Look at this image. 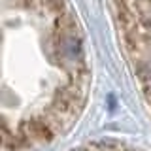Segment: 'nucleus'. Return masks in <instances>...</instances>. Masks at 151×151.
<instances>
[{
    "instance_id": "nucleus-1",
    "label": "nucleus",
    "mask_w": 151,
    "mask_h": 151,
    "mask_svg": "<svg viewBox=\"0 0 151 151\" xmlns=\"http://www.w3.org/2000/svg\"><path fill=\"white\" fill-rule=\"evenodd\" d=\"M89 74L70 0H0V151H36L66 134Z\"/></svg>"
},
{
    "instance_id": "nucleus-2",
    "label": "nucleus",
    "mask_w": 151,
    "mask_h": 151,
    "mask_svg": "<svg viewBox=\"0 0 151 151\" xmlns=\"http://www.w3.org/2000/svg\"><path fill=\"white\" fill-rule=\"evenodd\" d=\"M127 60L151 111V0H110Z\"/></svg>"
},
{
    "instance_id": "nucleus-3",
    "label": "nucleus",
    "mask_w": 151,
    "mask_h": 151,
    "mask_svg": "<svg viewBox=\"0 0 151 151\" xmlns=\"http://www.w3.org/2000/svg\"><path fill=\"white\" fill-rule=\"evenodd\" d=\"M74 151H134V149H129L119 144H93V145H85V147H79Z\"/></svg>"
}]
</instances>
